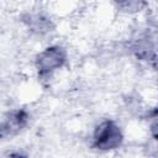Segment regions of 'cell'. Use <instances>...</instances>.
Instances as JSON below:
<instances>
[{
	"instance_id": "3",
	"label": "cell",
	"mask_w": 158,
	"mask_h": 158,
	"mask_svg": "<svg viewBox=\"0 0 158 158\" xmlns=\"http://www.w3.org/2000/svg\"><path fill=\"white\" fill-rule=\"evenodd\" d=\"M30 121V114L25 109H14L0 118V139H7L19 135Z\"/></svg>"
},
{
	"instance_id": "2",
	"label": "cell",
	"mask_w": 158,
	"mask_h": 158,
	"mask_svg": "<svg viewBox=\"0 0 158 158\" xmlns=\"http://www.w3.org/2000/svg\"><path fill=\"white\" fill-rule=\"evenodd\" d=\"M67 63V51L59 44H52L42 49L35 58V68L41 79L52 77Z\"/></svg>"
},
{
	"instance_id": "1",
	"label": "cell",
	"mask_w": 158,
	"mask_h": 158,
	"mask_svg": "<svg viewBox=\"0 0 158 158\" xmlns=\"http://www.w3.org/2000/svg\"><path fill=\"white\" fill-rule=\"evenodd\" d=\"M123 133L120 125L111 118L101 121L93 132L91 146L100 152H111L121 147Z\"/></svg>"
},
{
	"instance_id": "4",
	"label": "cell",
	"mask_w": 158,
	"mask_h": 158,
	"mask_svg": "<svg viewBox=\"0 0 158 158\" xmlns=\"http://www.w3.org/2000/svg\"><path fill=\"white\" fill-rule=\"evenodd\" d=\"M23 22L36 35H46L52 31L53 25L51 20L42 14H27L23 17Z\"/></svg>"
},
{
	"instance_id": "5",
	"label": "cell",
	"mask_w": 158,
	"mask_h": 158,
	"mask_svg": "<svg viewBox=\"0 0 158 158\" xmlns=\"http://www.w3.org/2000/svg\"><path fill=\"white\" fill-rule=\"evenodd\" d=\"M7 158H28V157L25 156V154L21 153V152H11V153H9Z\"/></svg>"
}]
</instances>
